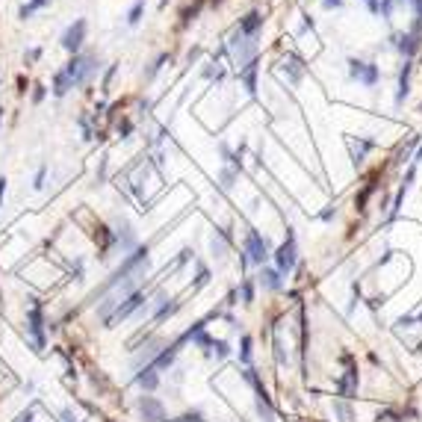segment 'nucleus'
<instances>
[{
  "mask_svg": "<svg viewBox=\"0 0 422 422\" xmlns=\"http://www.w3.org/2000/svg\"><path fill=\"white\" fill-rule=\"evenodd\" d=\"M0 295H3V292H0Z\"/></svg>",
  "mask_w": 422,
  "mask_h": 422,
  "instance_id": "obj_44",
  "label": "nucleus"
},
{
  "mask_svg": "<svg viewBox=\"0 0 422 422\" xmlns=\"http://www.w3.org/2000/svg\"><path fill=\"white\" fill-rule=\"evenodd\" d=\"M236 30L242 32V35H248V38H257L260 30H263V12H257V9H251L242 21H239V27Z\"/></svg>",
  "mask_w": 422,
  "mask_h": 422,
  "instance_id": "obj_12",
  "label": "nucleus"
},
{
  "mask_svg": "<svg viewBox=\"0 0 422 422\" xmlns=\"http://www.w3.org/2000/svg\"><path fill=\"white\" fill-rule=\"evenodd\" d=\"M142 269H148V245H145V248H136L133 254H127L124 263L109 275V281H106L97 292H106V290H112V287H118V284H124V281H130L136 272H142Z\"/></svg>",
  "mask_w": 422,
  "mask_h": 422,
  "instance_id": "obj_1",
  "label": "nucleus"
},
{
  "mask_svg": "<svg viewBox=\"0 0 422 422\" xmlns=\"http://www.w3.org/2000/svg\"><path fill=\"white\" fill-rule=\"evenodd\" d=\"M257 56H254V59H251V62H245L242 65V68H236V71H239V80H242V86H245V92H248V95H254V92H257Z\"/></svg>",
  "mask_w": 422,
  "mask_h": 422,
  "instance_id": "obj_13",
  "label": "nucleus"
},
{
  "mask_svg": "<svg viewBox=\"0 0 422 422\" xmlns=\"http://www.w3.org/2000/svg\"><path fill=\"white\" fill-rule=\"evenodd\" d=\"M44 97H47V89H44L41 83H38V86H32V103H41Z\"/></svg>",
  "mask_w": 422,
  "mask_h": 422,
  "instance_id": "obj_30",
  "label": "nucleus"
},
{
  "mask_svg": "<svg viewBox=\"0 0 422 422\" xmlns=\"http://www.w3.org/2000/svg\"><path fill=\"white\" fill-rule=\"evenodd\" d=\"M239 360L251 363V337H242V349H239Z\"/></svg>",
  "mask_w": 422,
  "mask_h": 422,
  "instance_id": "obj_26",
  "label": "nucleus"
},
{
  "mask_svg": "<svg viewBox=\"0 0 422 422\" xmlns=\"http://www.w3.org/2000/svg\"><path fill=\"white\" fill-rule=\"evenodd\" d=\"M3 198H6V177H0V207H3Z\"/></svg>",
  "mask_w": 422,
  "mask_h": 422,
  "instance_id": "obj_38",
  "label": "nucleus"
},
{
  "mask_svg": "<svg viewBox=\"0 0 422 422\" xmlns=\"http://www.w3.org/2000/svg\"><path fill=\"white\" fill-rule=\"evenodd\" d=\"M210 349H216V355H219V357H227V352H230V349H227V343H222V340H219V343L213 340V346H210Z\"/></svg>",
  "mask_w": 422,
  "mask_h": 422,
  "instance_id": "obj_34",
  "label": "nucleus"
},
{
  "mask_svg": "<svg viewBox=\"0 0 422 422\" xmlns=\"http://www.w3.org/2000/svg\"><path fill=\"white\" fill-rule=\"evenodd\" d=\"M198 3H201V0H198Z\"/></svg>",
  "mask_w": 422,
  "mask_h": 422,
  "instance_id": "obj_45",
  "label": "nucleus"
},
{
  "mask_svg": "<svg viewBox=\"0 0 422 422\" xmlns=\"http://www.w3.org/2000/svg\"><path fill=\"white\" fill-rule=\"evenodd\" d=\"M165 59H168V56H165V53H160V56H157V62L151 65V68H148V80H151V77H154V74H157V71H160L162 65H165Z\"/></svg>",
  "mask_w": 422,
  "mask_h": 422,
  "instance_id": "obj_31",
  "label": "nucleus"
},
{
  "mask_svg": "<svg viewBox=\"0 0 422 422\" xmlns=\"http://www.w3.org/2000/svg\"><path fill=\"white\" fill-rule=\"evenodd\" d=\"M95 239L100 242V257H106L109 254V248L118 242V236L109 230V227H103V225H97V233H95Z\"/></svg>",
  "mask_w": 422,
  "mask_h": 422,
  "instance_id": "obj_15",
  "label": "nucleus"
},
{
  "mask_svg": "<svg viewBox=\"0 0 422 422\" xmlns=\"http://www.w3.org/2000/svg\"><path fill=\"white\" fill-rule=\"evenodd\" d=\"M47 3H50V0H30V3H24V6H21V12H18V18H21V21H27V18H32L35 12H41Z\"/></svg>",
  "mask_w": 422,
  "mask_h": 422,
  "instance_id": "obj_22",
  "label": "nucleus"
},
{
  "mask_svg": "<svg viewBox=\"0 0 422 422\" xmlns=\"http://www.w3.org/2000/svg\"><path fill=\"white\" fill-rule=\"evenodd\" d=\"M275 357H278V363H287V355H284V346H281V337H275Z\"/></svg>",
  "mask_w": 422,
  "mask_h": 422,
  "instance_id": "obj_33",
  "label": "nucleus"
},
{
  "mask_svg": "<svg viewBox=\"0 0 422 422\" xmlns=\"http://www.w3.org/2000/svg\"><path fill=\"white\" fill-rule=\"evenodd\" d=\"M130 130H133V124H130V121H124V124H118V133H121V136H127Z\"/></svg>",
  "mask_w": 422,
  "mask_h": 422,
  "instance_id": "obj_39",
  "label": "nucleus"
},
{
  "mask_svg": "<svg viewBox=\"0 0 422 422\" xmlns=\"http://www.w3.org/2000/svg\"><path fill=\"white\" fill-rule=\"evenodd\" d=\"M97 68H100V65H97L95 53H74L62 71L71 77V83H74V89H77V86H86V83L95 77Z\"/></svg>",
  "mask_w": 422,
  "mask_h": 422,
  "instance_id": "obj_2",
  "label": "nucleus"
},
{
  "mask_svg": "<svg viewBox=\"0 0 422 422\" xmlns=\"http://www.w3.org/2000/svg\"><path fill=\"white\" fill-rule=\"evenodd\" d=\"M207 281H210V272H207V269L201 266V269H198V281H195V290H201V287H204Z\"/></svg>",
  "mask_w": 422,
  "mask_h": 422,
  "instance_id": "obj_32",
  "label": "nucleus"
},
{
  "mask_svg": "<svg viewBox=\"0 0 422 422\" xmlns=\"http://www.w3.org/2000/svg\"><path fill=\"white\" fill-rule=\"evenodd\" d=\"M422 47V24H414L411 32H402L399 38V50L405 53V59H414V53Z\"/></svg>",
  "mask_w": 422,
  "mask_h": 422,
  "instance_id": "obj_11",
  "label": "nucleus"
},
{
  "mask_svg": "<svg viewBox=\"0 0 422 422\" xmlns=\"http://www.w3.org/2000/svg\"><path fill=\"white\" fill-rule=\"evenodd\" d=\"M272 257V251H269V242H266V236H260V230H248L245 233V245H242V266H263L266 260Z\"/></svg>",
  "mask_w": 422,
  "mask_h": 422,
  "instance_id": "obj_3",
  "label": "nucleus"
},
{
  "mask_svg": "<svg viewBox=\"0 0 422 422\" xmlns=\"http://www.w3.org/2000/svg\"><path fill=\"white\" fill-rule=\"evenodd\" d=\"M322 6H325V9H340V6H343V0H322Z\"/></svg>",
  "mask_w": 422,
  "mask_h": 422,
  "instance_id": "obj_36",
  "label": "nucleus"
},
{
  "mask_svg": "<svg viewBox=\"0 0 422 422\" xmlns=\"http://www.w3.org/2000/svg\"><path fill=\"white\" fill-rule=\"evenodd\" d=\"M38 56H41V50H38V47H32V50H27V62H35Z\"/></svg>",
  "mask_w": 422,
  "mask_h": 422,
  "instance_id": "obj_37",
  "label": "nucleus"
},
{
  "mask_svg": "<svg viewBox=\"0 0 422 422\" xmlns=\"http://www.w3.org/2000/svg\"><path fill=\"white\" fill-rule=\"evenodd\" d=\"M227 47H230V53H233V59H236V68H242L245 62H251V59L257 56V44H254V38L242 35L239 30L233 32V35H230Z\"/></svg>",
  "mask_w": 422,
  "mask_h": 422,
  "instance_id": "obj_5",
  "label": "nucleus"
},
{
  "mask_svg": "<svg viewBox=\"0 0 422 422\" xmlns=\"http://www.w3.org/2000/svg\"><path fill=\"white\" fill-rule=\"evenodd\" d=\"M136 381H139V384H142L145 390H157V384H160V375H157V369H154V366L148 363V366H145V369H142V372L136 375Z\"/></svg>",
  "mask_w": 422,
  "mask_h": 422,
  "instance_id": "obj_18",
  "label": "nucleus"
},
{
  "mask_svg": "<svg viewBox=\"0 0 422 422\" xmlns=\"http://www.w3.org/2000/svg\"><path fill=\"white\" fill-rule=\"evenodd\" d=\"M139 414H142V420L145 422H168L165 420V408H162V402H157L154 396H142V399H139Z\"/></svg>",
  "mask_w": 422,
  "mask_h": 422,
  "instance_id": "obj_10",
  "label": "nucleus"
},
{
  "mask_svg": "<svg viewBox=\"0 0 422 422\" xmlns=\"http://www.w3.org/2000/svg\"><path fill=\"white\" fill-rule=\"evenodd\" d=\"M213 3H219V0H213Z\"/></svg>",
  "mask_w": 422,
  "mask_h": 422,
  "instance_id": "obj_43",
  "label": "nucleus"
},
{
  "mask_svg": "<svg viewBox=\"0 0 422 422\" xmlns=\"http://www.w3.org/2000/svg\"><path fill=\"white\" fill-rule=\"evenodd\" d=\"M349 74H352V80H357V83H363L366 89H372V86H378V65H372V62H360V59H349Z\"/></svg>",
  "mask_w": 422,
  "mask_h": 422,
  "instance_id": "obj_8",
  "label": "nucleus"
},
{
  "mask_svg": "<svg viewBox=\"0 0 422 422\" xmlns=\"http://www.w3.org/2000/svg\"><path fill=\"white\" fill-rule=\"evenodd\" d=\"M396 3H399V0H381L378 15H381V18H390V15H393V9H396Z\"/></svg>",
  "mask_w": 422,
  "mask_h": 422,
  "instance_id": "obj_29",
  "label": "nucleus"
},
{
  "mask_svg": "<svg viewBox=\"0 0 422 422\" xmlns=\"http://www.w3.org/2000/svg\"><path fill=\"white\" fill-rule=\"evenodd\" d=\"M284 71H290V80L292 83H298L301 74H304V65H301V59H298L295 53H290V56L284 59Z\"/></svg>",
  "mask_w": 422,
  "mask_h": 422,
  "instance_id": "obj_20",
  "label": "nucleus"
},
{
  "mask_svg": "<svg viewBox=\"0 0 422 422\" xmlns=\"http://www.w3.org/2000/svg\"><path fill=\"white\" fill-rule=\"evenodd\" d=\"M177 310H180V301H174V304H162L160 310H157V316H154V319H157V322H162V319H168V316H171V313H177Z\"/></svg>",
  "mask_w": 422,
  "mask_h": 422,
  "instance_id": "obj_25",
  "label": "nucleus"
},
{
  "mask_svg": "<svg viewBox=\"0 0 422 422\" xmlns=\"http://www.w3.org/2000/svg\"><path fill=\"white\" fill-rule=\"evenodd\" d=\"M27 325H30V334H32V343H35V349L41 352V349H44V313H41V301H38V298H30Z\"/></svg>",
  "mask_w": 422,
  "mask_h": 422,
  "instance_id": "obj_7",
  "label": "nucleus"
},
{
  "mask_svg": "<svg viewBox=\"0 0 422 422\" xmlns=\"http://www.w3.org/2000/svg\"><path fill=\"white\" fill-rule=\"evenodd\" d=\"M414 319H417V325H422V313H420V316H414Z\"/></svg>",
  "mask_w": 422,
  "mask_h": 422,
  "instance_id": "obj_41",
  "label": "nucleus"
},
{
  "mask_svg": "<svg viewBox=\"0 0 422 422\" xmlns=\"http://www.w3.org/2000/svg\"><path fill=\"white\" fill-rule=\"evenodd\" d=\"M142 12H145V0H136V3L130 6V12H127V24L130 27H136V24L142 21Z\"/></svg>",
  "mask_w": 422,
  "mask_h": 422,
  "instance_id": "obj_23",
  "label": "nucleus"
},
{
  "mask_svg": "<svg viewBox=\"0 0 422 422\" xmlns=\"http://www.w3.org/2000/svg\"><path fill=\"white\" fill-rule=\"evenodd\" d=\"M86 30H89V21L86 18H77L68 30L62 32V38H59V44H62L65 50L74 56V53H80L83 50V41H86Z\"/></svg>",
  "mask_w": 422,
  "mask_h": 422,
  "instance_id": "obj_6",
  "label": "nucleus"
},
{
  "mask_svg": "<svg viewBox=\"0 0 422 422\" xmlns=\"http://www.w3.org/2000/svg\"><path fill=\"white\" fill-rule=\"evenodd\" d=\"M366 3V9L372 12V15H378V9H381V0H363Z\"/></svg>",
  "mask_w": 422,
  "mask_h": 422,
  "instance_id": "obj_35",
  "label": "nucleus"
},
{
  "mask_svg": "<svg viewBox=\"0 0 422 422\" xmlns=\"http://www.w3.org/2000/svg\"><path fill=\"white\" fill-rule=\"evenodd\" d=\"M239 292H242V301H245V304H251V301H254V281H251V278H242Z\"/></svg>",
  "mask_w": 422,
  "mask_h": 422,
  "instance_id": "obj_24",
  "label": "nucleus"
},
{
  "mask_svg": "<svg viewBox=\"0 0 422 422\" xmlns=\"http://www.w3.org/2000/svg\"><path fill=\"white\" fill-rule=\"evenodd\" d=\"M236 171H239V168H233V165L222 171V186H225V189H230V186H233V180H236Z\"/></svg>",
  "mask_w": 422,
  "mask_h": 422,
  "instance_id": "obj_27",
  "label": "nucleus"
},
{
  "mask_svg": "<svg viewBox=\"0 0 422 422\" xmlns=\"http://www.w3.org/2000/svg\"><path fill=\"white\" fill-rule=\"evenodd\" d=\"M50 89H53V95H56V97H65L71 89H74V83H71V77H68L65 71H56V74H53V86H50Z\"/></svg>",
  "mask_w": 422,
  "mask_h": 422,
  "instance_id": "obj_17",
  "label": "nucleus"
},
{
  "mask_svg": "<svg viewBox=\"0 0 422 422\" xmlns=\"http://www.w3.org/2000/svg\"><path fill=\"white\" fill-rule=\"evenodd\" d=\"M227 242H230V233H227V230H216V233H213L210 248H213V254H216V257H222V254H225Z\"/></svg>",
  "mask_w": 422,
  "mask_h": 422,
  "instance_id": "obj_21",
  "label": "nucleus"
},
{
  "mask_svg": "<svg viewBox=\"0 0 422 422\" xmlns=\"http://www.w3.org/2000/svg\"><path fill=\"white\" fill-rule=\"evenodd\" d=\"M142 304H145V295H142V292H130L127 298H124V301H118V307H115V310L109 313V319H106V328H112L115 322L127 319L130 313H133V310H139Z\"/></svg>",
  "mask_w": 422,
  "mask_h": 422,
  "instance_id": "obj_9",
  "label": "nucleus"
},
{
  "mask_svg": "<svg viewBox=\"0 0 422 422\" xmlns=\"http://www.w3.org/2000/svg\"><path fill=\"white\" fill-rule=\"evenodd\" d=\"M0 121H3V106H0Z\"/></svg>",
  "mask_w": 422,
  "mask_h": 422,
  "instance_id": "obj_42",
  "label": "nucleus"
},
{
  "mask_svg": "<svg viewBox=\"0 0 422 422\" xmlns=\"http://www.w3.org/2000/svg\"><path fill=\"white\" fill-rule=\"evenodd\" d=\"M420 160H422V145L417 148V154H414V162H420Z\"/></svg>",
  "mask_w": 422,
  "mask_h": 422,
  "instance_id": "obj_40",
  "label": "nucleus"
},
{
  "mask_svg": "<svg viewBox=\"0 0 422 422\" xmlns=\"http://www.w3.org/2000/svg\"><path fill=\"white\" fill-rule=\"evenodd\" d=\"M260 281H263V287H269L272 292H278L284 287V281H281V272L278 269H263L260 272Z\"/></svg>",
  "mask_w": 422,
  "mask_h": 422,
  "instance_id": "obj_19",
  "label": "nucleus"
},
{
  "mask_svg": "<svg viewBox=\"0 0 422 422\" xmlns=\"http://www.w3.org/2000/svg\"><path fill=\"white\" fill-rule=\"evenodd\" d=\"M44 177H47V165H38V171L32 177V189H41L44 186Z\"/></svg>",
  "mask_w": 422,
  "mask_h": 422,
  "instance_id": "obj_28",
  "label": "nucleus"
},
{
  "mask_svg": "<svg viewBox=\"0 0 422 422\" xmlns=\"http://www.w3.org/2000/svg\"><path fill=\"white\" fill-rule=\"evenodd\" d=\"M349 148H352V162H355V165H363L366 151H372V148H375V142H372V139H360V136H357V142L352 139V142H349Z\"/></svg>",
  "mask_w": 422,
  "mask_h": 422,
  "instance_id": "obj_14",
  "label": "nucleus"
},
{
  "mask_svg": "<svg viewBox=\"0 0 422 422\" xmlns=\"http://www.w3.org/2000/svg\"><path fill=\"white\" fill-rule=\"evenodd\" d=\"M272 257H275V266H278L281 275H290L292 269H295V260H298V242H295V230H292V227H287V239L281 242V248H278Z\"/></svg>",
  "mask_w": 422,
  "mask_h": 422,
  "instance_id": "obj_4",
  "label": "nucleus"
},
{
  "mask_svg": "<svg viewBox=\"0 0 422 422\" xmlns=\"http://www.w3.org/2000/svg\"><path fill=\"white\" fill-rule=\"evenodd\" d=\"M411 59H405V68H402V74H399V92H396V103H402L408 92H411Z\"/></svg>",
  "mask_w": 422,
  "mask_h": 422,
  "instance_id": "obj_16",
  "label": "nucleus"
}]
</instances>
